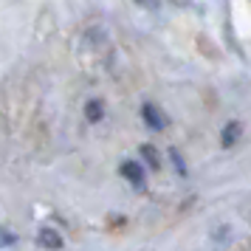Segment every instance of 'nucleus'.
<instances>
[{
  "mask_svg": "<svg viewBox=\"0 0 251 251\" xmlns=\"http://www.w3.org/2000/svg\"><path fill=\"white\" fill-rule=\"evenodd\" d=\"M122 175H125L133 186H138V189H144V183H147L144 170H141V164H136V161H125V164H122Z\"/></svg>",
  "mask_w": 251,
  "mask_h": 251,
  "instance_id": "1",
  "label": "nucleus"
},
{
  "mask_svg": "<svg viewBox=\"0 0 251 251\" xmlns=\"http://www.w3.org/2000/svg\"><path fill=\"white\" fill-rule=\"evenodd\" d=\"M37 243H40L43 249H48V251L62 249V237H59L54 228H40V234H37Z\"/></svg>",
  "mask_w": 251,
  "mask_h": 251,
  "instance_id": "2",
  "label": "nucleus"
},
{
  "mask_svg": "<svg viewBox=\"0 0 251 251\" xmlns=\"http://www.w3.org/2000/svg\"><path fill=\"white\" fill-rule=\"evenodd\" d=\"M141 116H144L147 127H152V130H161V127L167 125V122H164V116H161V110L155 107V104H144V107H141Z\"/></svg>",
  "mask_w": 251,
  "mask_h": 251,
  "instance_id": "3",
  "label": "nucleus"
},
{
  "mask_svg": "<svg viewBox=\"0 0 251 251\" xmlns=\"http://www.w3.org/2000/svg\"><path fill=\"white\" fill-rule=\"evenodd\" d=\"M240 133H243L240 122H228V125L223 127V147H231V144H237Z\"/></svg>",
  "mask_w": 251,
  "mask_h": 251,
  "instance_id": "4",
  "label": "nucleus"
},
{
  "mask_svg": "<svg viewBox=\"0 0 251 251\" xmlns=\"http://www.w3.org/2000/svg\"><path fill=\"white\" fill-rule=\"evenodd\" d=\"M102 102H96V99H93V102H88L85 104V116H88V119H91V122H102Z\"/></svg>",
  "mask_w": 251,
  "mask_h": 251,
  "instance_id": "5",
  "label": "nucleus"
},
{
  "mask_svg": "<svg viewBox=\"0 0 251 251\" xmlns=\"http://www.w3.org/2000/svg\"><path fill=\"white\" fill-rule=\"evenodd\" d=\"M141 155H144V161H147V164L152 167V170H158V167H161V158H158V152H155V150L150 147V144H144V147H141Z\"/></svg>",
  "mask_w": 251,
  "mask_h": 251,
  "instance_id": "6",
  "label": "nucleus"
},
{
  "mask_svg": "<svg viewBox=\"0 0 251 251\" xmlns=\"http://www.w3.org/2000/svg\"><path fill=\"white\" fill-rule=\"evenodd\" d=\"M172 161H175L178 172H183V161H181V155H178V150H172Z\"/></svg>",
  "mask_w": 251,
  "mask_h": 251,
  "instance_id": "7",
  "label": "nucleus"
},
{
  "mask_svg": "<svg viewBox=\"0 0 251 251\" xmlns=\"http://www.w3.org/2000/svg\"><path fill=\"white\" fill-rule=\"evenodd\" d=\"M0 243H3V246H9V243H14V237H12V234H6V231H0Z\"/></svg>",
  "mask_w": 251,
  "mask_h": 251,
  "instance_id": "8",
  "label": "nucleus"
},
{
  "mask_svg": "<svg viewBox=\"0 0 251 251\" xmlns=\"http://www.w3.org/2000/svg\"><path fill=\"white\" fill-rule=\"evenodd\" d=\"M141 3H144V6H155V0H141Z\"/></svg>",
  "mask_w": 251,
  "mask_h": 251,
  "instance_id": "9",
  "label": "nucleus"
}]
</instances>
